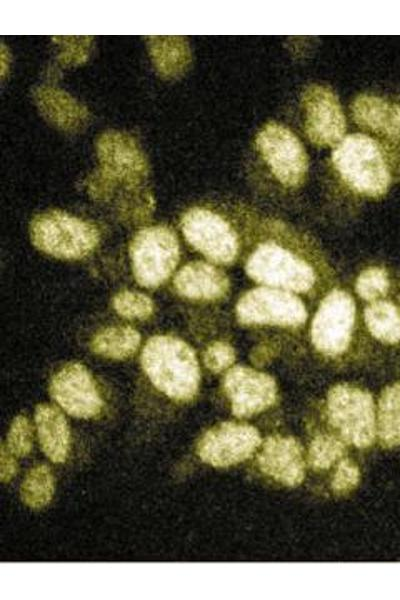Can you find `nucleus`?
Masks as SVG:
<instances>
[{
    "label": "nucleus",
    "mask_w": 400,
    "mask_h": 600,
    "mask_svg": "<svg viewBox=\"0 0 400 600\" xmlns=\"http://www.w3.org/2000/svg\"><path fill=\"white\" fill-rule=\"evenodd\" d=\"M33 244L60 259H81L99 243L95 225L66 212L52 210L35 216L30 225Z\"/></svg>",
    "instance_id": "nucleus-3"
},
{
    "label": "nucleus",
    "mask_w": 400,
    "mask_h": 600,
    "mask_svg": "<svg viewBox=\"0 0 400 600\" xmlns=\"http://www.w3.org/2000/svg\"><path fill=\"white\" fill-rule=\"evenodd\" d=\"M11 454L3 443L1 445L0 460V478L2 482H9L17 472V463Z\"/></svg>",
    "instance_id": "nucleus-29"
},
{
    "label": "nucleus",
    "mask_w": 400,
    "mask_h": 600,
    "mask_svg": "<svg viewBox=\"0 0 400 600\" xmlns=\"http://www.w3.org/2000/svg\"><path fill=\"white\" fill-rule=\"evenodd\" d=\"M355 314L352 296L342 289L331 290L311 323V341L316 350L331 357L344 353L351 342Z\"/></svg>",
    "instance_id": "nucleus-7"
},
{
    "label": "nucleus",
    "mask_w": 400,
    "mask_h": 600,
    "mask_svg": "<svg viewBox=\"0 0 400 600\" xmlns=\"http://www.w3.org/2000/svg\"><path fill=\"white\" fill-rule=\"evenodd\" d=\"M360 480L358 466L349 459L342 460L334 474L332 489L336 494H347L356 488Z\"/></svg>",
    "instance_id": "nucleus-28"
},
{
    "label": "nucleus",
    "mask_w": 400,
    "mask_h": 600,
    "mask_svg": "<svg viewBox=\"0 0 400 600\" xmlns=\"http://www.w3.org/2000/svg\"><path fill=\"white\" fill-rule=\"evenodd\" d=\"M390 281L388 273L381 267H368L357 277L355 283L356 293L366 301H377L385 296L389 290Z\"/></svg>",
    "instance_id": "nucleus-24"
},
{
    "label": "nucleus",
    "mask_w": 400,
    "mask_h": 600,
    "mask_svg": "<svg viewBox=\"0 0 400 600\" xmlns=\"http://www.w3.org/2000/svg\"><path fill=\"white\" fill-rule=\"evenodd\" d=\"M235 312L245 325L296 327L307 318L305 305L296 295L269 286L247 291L238 300Z\"/></svg>",
    "instance_id": "nucleus-8"
},
{
    "label": "nucleus",
    "mask_w": 400,
    "mask_h": 600,
    "mask_svg": "<svg viewBox=\"0 0 400 600\" xmlns=\"http://www.w3.org/2000/svg\"><path fill=\"white\" fill-rule=\"evenodd\" d=\"M377 431L383 447L400 446V382L387 386L380 395Z\"/></svg>",
    "instance_id": "nucleus-20"
},
{
    "label": "nucleus",
    "mask_w": 400,
    "mask_h": 600,
    "mask_svg": "<svg viewBox=\"0 0 400 600\" xmlns=\"http://www.w3.org/2000/svg\"><path fill=\"white\" fill-rule=\"evenodd\" d=\"M245 270L254 281L287 291L306 292L316 281L310 264L273 242L259 245L249 256Z\"/></svg>",
    "instance_id": "nucleus-6"
},
{
    "label": "nucleus",
    "mask_w": 400,
    "mask_h": 600,
    "mask_svg": "<svg viewBox=\"0 0 400 600\" xmlns=\"http://www.w3.org/2000/svg\"><path fill=\"white\" fill-rule=\"evenodd\" d=\"M8 450L18 457H24L32 449V429L29 420L22 415L17 416L7 435Z\"/></svg>",
    "instance_id": "nucleus-26"
},
{
    "label": "nucleus",
    "mask_w": 400,
    "mask_h": 600,
    "mask_svg": "<svg viewBox=\"0 0 400 600\" xmlns=\"http://www.w3.org/2000/svg\"><path fill=\"white\" fill-rule=\"evenodd\" d=\"M258 430L246 423L222 422L209 429L197 445L199 458L214 467H229L249 458L260 446Z\"/></svg>",
    "instance_id": "nucleus-11"
},
{
    "label": "nucleus",
    "mask_w": 400,
    "mask_h": 600,
    "mask_svg": "<svg viewBox=\"0 0 400 600\" xmlns=\"http://www.w3.org/2000/svg\"><path fill=\"white\" fill-rule=\"evenodd\" d=\"M53 493L54 477L45 464L30 469L20 488L22 501L34 509L46 506L51 501Z\"/></svg>",
    "instance_id": "nucleus-22"
},
{
    "label": "nucleus",
    "mask_w": 400,
    "mask_h": 600,
    "mask_svg": "<svg viewBox=\"0 0 400 600\" xmlns=\"http://www.w3.org/2000/svg\"><path fill=\"white\" fill-rule=\"evenodd\" d=\"M50 394L68 414L78 418L96 417L104 405L92 375L77 362L66 364L53 376Z\"/></svg>",
    "instance_id": "nucleus-13"
},
{
    "label": "nucleus",
    "mask_w": 400,
    "mask_h": 600,
    "mask_svg": "<svg viewBox=\"0 0 400 600\" xmlns=\"http://www.w3.org/2000/svg\"><path fill=\"white\" fill-rule=\"evenodd\" d=\"M223 387L233 415L239 418L251 417L268 409L274 404L278 392L272 376L245 366L230 368L224 377Z\"/></svg>",
    "instance_id": "nucleus-14"
},
{
    "label": "nucleus",
    "mask_w": 400,
    "mask_h": 600,
    "mask_svg": "<svg viewBox=\"0 0 400 600\" xmlns=\"http://www.w3.org/2000/svg\"><path fill=\"white\" fill-rule=\"evenodd\" d=\"M174 288L183 297L194 300H216L226 295L229 279L215 266L195 261L183 266L173 280Z\"/></svg>",
    "instance_id": "nucleus-16"
},
{
    "label": "nucleus",
    "mask_w": 400,
    "mask_h": 600,
    "mask_svg": "<svg viewBox=\"0 0 400 600\" xmlns=\"http://www.w3.org/2000/svg\"><path fill=\"white\" fill-rule=\"evenodd\" d=\"M35 423L45 455L54 463L64 462L70 449V430L64 415L54 406L39 404Z\"/></svg>",
    "instance_id": "nucleus-18"
},
{
    "label": "nucleus",
    "mask_w": 400,
    "mask_h": 600,
    "mask_svg": "<svg viewBox=\"0 0 400 600\" xmlns=\"http://www.w3.org/2000/svg\"><path fill=\"white\" fill-rule=\"evenodd\" d=\"M332 162L344 182L356 192L372 198L384 196L391 174L379 145L361 133L344 137L332 153Z\"/></svg>",
    "instance_id": "nucleus-2"
},
{
    "label": "nucleus",
    "mask_w": 400,
    "mask_h": 600,
    "mask_svg": "<svg viewBox=\"0 0 400 600\" xmlns=\"http://www.w3.org/2000/svg\"><path fill=\"white\" fill-rule=\"evenodd\" d=\"M132 270L140 286L156 288L173 273L179 261L178 239L166 226L141 229L130 245Z\"/></svg>",
    "instance_id": "nucleus-5"
},
{
    "label": "nucleus",
    "mask_w": 400,
    "mask_h": 600,
    "mask_svg": "<svg viewBox=\"0 0 400 600\" xmlns=\"http://www.w3.org/2000/svg\"><path fill=\"white\" fill-rule=\"evenodd\" d=\"M305 132L319 146L337 145L346 130L344 113L337 95L328 87L308 86L302 94Z\"/></svg>",
    "instance_id": "nucleus-12"
},
{
    "label": "nucleus",
    "mask_w": 400,
    "mask_h": 600,
    "mask_svg": "<svg viewBox=\"0 0 400 600\" xmlns=\"http://www.w3.org/2000/svg\"><path fill=\"white\" fill-rule=\"evenodd\" d=\"M330 424L350 444L365 448L376 434L375 405L372 395L351 384H337L327 395Z\"/></svg>",
    "instance_id": "nucleus-4"
},
{
    "label": "nucleus",
    "mask_w": 400,
    "mask_h": 600,
    "mask_svg": "<svg viewBox=\"0 0 400 600\" xmlns=\"http://www.w3.org/2000/svg\"><path fill=\"white\" fill-rule=\"evenodd\" d=\"M345 453L343 443L334 436L318 435L309 447L308 460L315 470L331 467Z\"/></svg>",
    "instance_id": "nucleus-23"
},
{
    "label": "nucleus",
    "mask_w": 400,
    "mask_h": 600,
    "mask_svg": "<svg viewBox=\"0 0 400 600\" xmlns=\"http://www.w3.org/2000/svg\"><path fill=\"white\" fill-rule=\"evenodd\" d=\"M180 225L186 240L212 262L225 265L236 259L238 236L218 213L192 207L184 213Z\"/></svg>",
    "instance_id": "nucleus-10"
},
{
    "label": "nucleus",
    "mask_w": 400,
    "mask_h": 600,
    "mask_svg": "<svg viewBox=\"0 0 400 600\" xmlns=\"http://www.w3.org/2000/svg\"><path fill=\"white\" fill-rule=\"evenodd\" d=\"M364 321L370 334L385 344L400 341V308L395 304L377 300L364 310Z\"/></svg>",
    "instance_id": "nucleus-21"
},
{
    "label": "nucleus",
    "mask_w": 400,
    "mask_h": 600,
    "mask_svg": "<svg viewBox=\"0 0 400 600\" xmlns=\"http://www.w3.org/2000/svg\"><path fill=\"white\" fill-rule=\"evenodd\" d=\"M141 365L151 383L175 401H191L198 392L200 370L195 352L179 338L151 337L141 352Z\"/></svg>",
    "instance_id": "nucleus-1"
},
{
    "label": "nucleus",
    "mask_w": 400,
    "mask_h": 600,
    "mask_svg": "<svg viewBox=\"0 0 400 600\" xmlns=\"http://www.w3.org/2000/svg\"><path fill=\"white\" fill-rule=\"evenodd\" d=\"M205 366L214 373L229 368L235 361L234 348L225 341L211 343L204 352Z\"/></svg>",
    "instance_id": "nucleus-27"
},
{
    "label": "nucleus",
    "mask_w": 400,
    "mask_h": 600,
    "mask_svg": "<svg viewBox=\"0 0 400 600\" xmlns=\"http://www.w3.org/2000/svg\"><path fill=\"white\" fill-rule=\"evenodd\" d=\"M256 146L275 178L286 187L300 186L308 171L306 151L296 135L271 122L256 136Z\"/></svg>",
    "instance_id": "nucleus-9"
},
{
    "label": "nucleus",
    "mask_w": 400,
    "mask_h": 600,
    "mask_svg": "<svg viewBox=\"0 0 400 600\" xmlns=\"http://www.w3.org/2000/svg\"><path fill=\"white\" fill-rule=\"evenodd\" d=\"M354 120L386 138L400 142V103L360 94L351 105Z\"/></svg>",
    "instance_id": "nucleus-17"
},
{
    "label": "nucleus",
    "mask_w": 400,
    "mask_h": 600,
    "mask_svg": "<svg viewBox=\"0 0 400 600\" xmlns=\"http://www.w3.org/2000/svg\"><path fill=\"white\" fill-rule=\"evenodd\" d=\"M260 470L286 486H297L305 474V462L300 443L291 436H270L257 456Z\"/></svg>",
    "instance_id": "nucleus-15"
},
{
    "label": "nucleus",
    "mask_w": 400,
    "mask_h": 600,
    "mask_svg": "<svg viewBox=\"0 0 400 600\" xmlns=\"http://www.w3.org/2000/svg\"><path fill=\"white\" fill-rule=\"evenodd\" d=\"M141 336L130 326H114L99 332L91 342L95 354L111 359H125L138 349Z\"/></svg>",
    "instance_id": "nucleus-19"
},
{
    "label": "nucleus",
    "mask_w": 400,
    "mask_h": 600,
    "mask_svg": "<svg viewBox=\"0 0 400 600\" xmlns=\"http://www.w3.org/2000/svg\"><path fill=\"white\" fill-rule=\"evenodd\" d=\"M115 311L124 318L144 320L153 312V302L145 294L124 290L113 298Z\"/></svg>",
    "instance_id": "nucleus-25"
}]
</instances>
